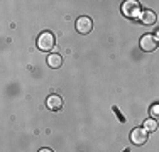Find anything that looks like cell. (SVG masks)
Listing matches in <instances>:
<instances>
[{
  "label": "cell",
  "mask_w": 159,
  "mask_h": 152,
  "mask_svg": "<svg viewBox=\"0 0 159 152\" xmlns=\"http://www.w3.org/2000/svg\"><path fill=\"white\" fill-rule=\"evenodd\" d=\"M56 44V39H54V34L49 32V30H44V32H41L39 36H37V47L41 49V51H51L52 47H54Z\"/></svg>",
  "instance_id": "obj_1"
},
{
  "label": "cell",
  "mask_w": 159,
  "mask_h": 152,
  "mask_svg": "<svg viewBox=\"0 0 159 152\" xmlns=\"http://www.w3.org/2000/svg\"><path fill=\"white\" fill-rule=\"evenodd\" d=\"M39 152H52V150H51V149H41Z\"/></svg>",
  "instance_id": "obj_11"
},
{
  "label": "cell",
  "mask_w": 159,
  "mask_h": 152,
  "mask_svg": "<svg viewBox=\"0 0 159 152\" xmlns=\"http://www.w3.org/2000/svg\"><path fill=\"white\" fill-rule=\"evenodd\" d=\"M48 64L51 68H61L63 66V58L59 54H56V52L54 54H49L48 56Z\"/></svg>",
  "instance_id": "obj_8"
},
{
  "label": "cell",
  "mask_w": 159,
  "mask_h": 152,
  "mask_svg": "<svg viewBox=\"0 0 159 152\" xmlns=\"http://www.w3.org/2000/svg\"><path fill=\"white\" fill-rule=\"evenodd\" d=\"M156 20H157V17H156V14H154L152 10H144V12L141 14V22L146 24V25L156 24Z\"/></svg>",
  "instance_id": "obj_7"
},
{
  "label": "cell",
  "mask_w": 159,
  "mask_h": 152,
  "mask_svg": "<svg viewBox=\"0 0 159 152\" xmlns=\"http://www.w3.org/2000/svg\"><path fill=\"white\" fill-rule=\"evenodd\" d=\"M141 12V5H139V2H135V0H127V2H124L122 5V14L125 15V17H130V19H135Z\"/></svg>",
  "instance_id": "obj_2"
},
{
  "label": "cell",
  "mask_w": 159,
  "mask_h": 152,
  "mask_svg": "<svg viewBox=\"0 0 159 152\" xmlns=\"http://www.w3.org/2000/svg\"><path fill=\"white\" fill-rule=\"evenodd\" d=\"M151 115H152L154 120L159 118V103H154L152 106H151Z\"/></svg>",
  "instance_id": "obj_10"
},
{
  "label": "cell",
  "mask_w": 159,
  "mask_h": 152,
  "mask_svg": "<svg viewBox=\"0 0 159 152\" xmlns=\"http://www.w3.org/2000/svg\"><path fill=\"white\" fill-rule=\"evenodd\" d=\"M46 106L51 112H58V110L63 108V98L59 95H49L46 100Z\"/></svg>",
  "instance_id": "obj_6"
},
{
  "label": "cell",
  "mask_w": 159,
  "mask_h": 152,
  "mask_svg": "<svg viewBox=\"0 0 159 152\" xmlns=\"http://www.w3.org/2000/svg\"><path fill=\"white\" fill-rule=\"evenodd\" d=\"M144 128H146L147 132H154L157 130V122L154 118H147L146 122H144Z\"/></svg>",
  "instance_id": "obj_9"
},
{
  "label": "cell",
  "mask_w": 159,
  "mask_h": 152,
  "mask_svg": "<svg viewBox=\"0 0 159 152\" xmlns=\"http://www.w3.org/2000/svg\"><path fill=\"white\" fill-rule=\"evenodd\" d=\"M147 139H149L147 137V130L144 127H137L130 132V140L134 145H144L147 142Z\"/></svg>",
  "instance_id": "obj_3"
},
{
  "label": "cell",
  "mask_w": 159,
  "mask_h": 152,
  "mask_svg": "<svg viewBox=\"0 0 159 152\" xmlns=\"http://www.w3.org/2000/svg\"><path fill=\"white\" fill-rule=\"evenodd\" d=\"M157 39L156 36H152V34H146V36L141 37V49L146 52H152L154 49L157 47Z\"/></svg>",
  "instance_id": "obj_4"
},
{
  "label": "cell",
  "mask_w": 159,
  "mask_h": 152,
  "mask_svg": "<svg viewBox=\"0 0 159 152\" xmlns=\"http://www.w3.org/2000/svg\"><path fill=\"white\" fill-rule=\"evenodd\" d=\"M92 29H93L92 19L86 17V15H83V17H78V20H76V30H78L80 34H88Z\"/></svg>",
  "instance_id": "obj_5"
}]
</instances>
